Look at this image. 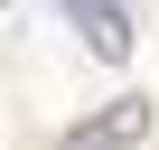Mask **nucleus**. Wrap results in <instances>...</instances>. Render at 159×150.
<instances>
[{
  "instance_id": "1",
  "label": "nucleus",
  "mask_w": 159,
  "mask_h": 150,
  "mask_svg": "<svg viewBox=\"0 0 159 150\" xmlns=\"http://www.w3.org/2000/svg\"><path fill=\"white\" fill-rule=\"evenodd\" d=\"M122 141H150V103L131 94V103H112V113H84L66 131V150H122Z\"/></svg>"
},
{
  "instance_id": "2",
  "label": "nucleus",
  "mask_w": 159,
  "mask_h": 150,
  "mask_svg": "<svg viewBox=\"0 0 159 150\" xmlns=\"http://www.w3.org/2000/svg\"><path fill=\"white\" fill-rule=\"evenodd\" d=\"M66 19L84 28V47H94L103 66H122V56H131V19H122V0H66Z\"/></svg>"
}]
</instances>
